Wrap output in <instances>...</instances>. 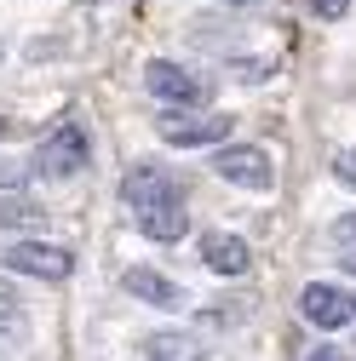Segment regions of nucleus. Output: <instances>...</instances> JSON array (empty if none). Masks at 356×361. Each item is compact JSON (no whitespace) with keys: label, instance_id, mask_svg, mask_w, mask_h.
I'll return each mask as SVG.
<instances>
[{"label":"nucleus","instance_id":"obj_1","mask_svg":"<svg viewBox=\"0 0 356 361\" xmlns=\"http://www.w3.org/2000/svg\"><path fill=\"white\" fill-rule=\"evenodd\" d=\"M121 195H126L132 218H138V230H144L150 241H161V247L184 241L190 212H184V190H178V178H172L167 166H155V161L132 166V172H126V184H121Z\"/></svg>","mask_w":356,"mask_h":361},{"label":"nucleus","instance_id":"obj_2","mask_svg":"<svg viewBox=\"0 0 356 361\" xmlns=\"http://www.w3.org/2000/svg\"><path fill=\"white\" fill-rule=\"evenodd\" d=\"M155 132L172 144V149H213V144H225L230 132H236V121L225 115V109H167L161 121H155Z\"/></svg>","mask_w":356,"mask_h":361},{"label":"nucleus","instance_id":"obj_3","mask_svg":"<svg viewBox=\"0 0 356 361\" xmlns=\"http://www.w3.org/2000/svg\"><path fill=\"white\" fill-rule=\"evenodd\" d=\"M86 161H93L86 132H81L75 121H64V126H52L47 138H40V149H35V161H29V178H75Z\"/></svg>","mask_w":356,"mask_h":361},{"label":"nucleus","instance_id":"obj_4","mask_svg":"<svg viewBox=\"0 0 356 361\" xmlns=\"http://www.w3.org/2000/svg\"><path fill=\"white\" fill-rule=\"evenodd\" d=\"M0 264L18 269V276H29V281H69L75 252L58 247V241H12L6 252H0Z\"/></svg>","mask_w":356,"mask_h":361},{"label":"nucleus","instance_id":"obj_5","mask_svg":"<svg viewBox=\"0 0 356 361\" xmlns=\"http://www.w3.org/2000/svg\"><path fill=\"white\" fill-rule=\"evenodd\" d=\"M299 310H304V322H316L328 333H345L356 322V293L350 287H333V281H310L299 293Z\"/></svg>","mask_w":356,"mask_h":361},{"label":"nucleus","instance_id":"obj_6","mask_svg":"<svg viewBox=\"0 0 356 361\" xmlns=\"http://www.w3.org/2000/svg\"><path fill=\"white\" fill-rule=\"evenodd\" d=\"M213 172H218V178H230V184H242V190H271V184H276L271 155H264V149H253V144L213 149Z\"/></svg>","mask_w":356,"mask_h":361},{"label":"nucleus","instance_id":"obj_7","mask_svg":"<svg viewBox=\"0 0 356 361\" xmlns=\"http://www.w3.org/2000/svg\"><path fill=\"white\" fill-rule=\"evenodd\" d=\"M144 86L155 92V104H172V109H201V104H196V98H201V80H196L190 69L167 63V58H155V63L144 69Z\"/></svg>","mask_w":356,"mask_h":361},{"label":"nucleus","instance_id":"obj_8","mask_svg":"<svg viewBox=\"0 0 356 361\" xmlns=\"http://www.w3.org/2000/svg\"><path fill=\"white\" fill-rule=\"evenodd\" d=\"M121 287L138 304H155V310H178V304H184V287H178L172 276H161V269H150V264H132L121 276Z\"/></svg>","mask_w":356,"mask_h":361},{"label":"nucleus","instance_id":"obj_9","mask_svg":"<svg viewBox=\"0 0 356 361\" xmlns=\"http://www.w3.org/2000/svg\"><path fill=\"white\" fill-rule=\"evenodd\" d=\"M201 264L213 269V276H247L253 252H247V241L230 235V230H207V235H201Z\"/></svg>","mask_w":356,"mask_h":361},{"label":"nucleus","instance_id":"obj_10","mask_svg":"<svg viewBox=\"0 0 356 361\" xmlns=\"http://www.w3.org/2000/svg\"><path fill=\"white\" fill-rule=\"evenodd\" d=\"M144 355L150 361H207V344L190 327H161V333L144 338Z\"/></svg>","mask_w":356,"mask_h":361},{"label":"nucleus","instance_id":"obj_11","mask_svg":"<svg viewBox=\"0 0 356 361\" xmlns=\"http://www.w3.org/2000/svg\"><path fill=\"white\" fill-rule=\"evenodd\" d=\"M47 224H52V212L40 207V201L0 195V230H23V235H35V230H47Z\"/></svg>","mask_w":356,"mask_h":361},{"label":"nucleus","instance_id":"obj_12","mask_svg":"<svg viewBox=\"0 0 356 361\" xmlns=\"http://www.w3.org/2000/svg\"><path fill=\"white\" fill-rule=\"evenodd\" d=\"M23 344H29V327H23V315H18V310H6V315H0V361H12Z\"/></svg>","mask_w":356,"mask_h":361},{"label":"nucleus","instance_id":"obj_13","mask_svg":"<svg viewBox=\"0 0 356 361\" xmlns=\"http://www.w3.org/2000/svg\"><path fill=\"white\" fill-rule=\"evenodd\" d=\"M333 247H339V264H345L350 276H356V212L333 224Z\"/></svg>","mask_w":356,"mask_h":361},{"label":"nucleus","instance_id":"obj_14","mask_svg":"<svg viewBox=\"0 0 356 361\" xmlns=\"http://www.w3.org/2000/svg\"><path fill=\"white\" fill-rule=\"evenodd\" d=\"M23 184H29V166H23V161H0V190H12V195H18Z\"/></svg>","mask_w":356,"mask_h":361},{"label":"nucleus","instance_id":"obj_15","mask_svg":"<svg viewBox=\"0 0 356 361\" xmlns=\"http://www.w3.org/2000/svg\"><path fill=\"white\" fill-rule=\"evenodd\" d=\"M333 172H339V184H350V190H356V144L333 155Z\"/></svg>","mask_w":356,"mask_h":361},{"label":"nucleus","instance_id":"obj_16","mask_svg":"<svg viewBox=\"0 0 356 361\" xmlns=\"http://www.w3.org/2000/svg\"><path fill=\"white\" fill-rule=\"evenodd\" d=\"M310 12L333 23V18H345V12H350V0H310Z\"/></svg>","mask_w":356,"mask_h":361},{"label":"nucleus","instance_id":"obj_17","mask_svg":"<svg viewBox=\"0 0 356 361\" xmlns=\"http://www.w3.org/2000/svg\"><path fill=\"white\" fill-rule=\"evenodd\" d=\"M304 361H350V355H345V350H339V344H322V350H310V355H304Z\"/></svg>","mask_w":356,"mask_h":361},{"label":"nucleus","instance_id":"obj_18","mask_svg":"<svg viewBox=\"0 0 356 361\" xmlns=\"http://www.w3.org/2000/svg\"><path fill=\"white\" fill-rule=\"evenodd\" d=\"M0 138H12V121H6V115H0Z\"/></svg>","mask_w":356,"mask_h":361},{"label":"nucleus","instance_id":"obj_19","mask_svg":"<svg viewBox=\"0 0 356 361\" xmlns=\"http://www.w3.org/2000/svg\"><path fill=\"white\" fill-rule=\"evenodd\" d=\"M0 298H6V304H12V287H6V281H0Z\"/></svg>","mask_w":356,"mask_h":361},{"label":"nucleus","instance_id":"obj_20","mask_svg":"<svg viewBox=\"0 0 356 361\" xmlns=\"http://www.w3.org/2000/svg\"><path fill=\"white\" fill-rule=\"evenodd\" d=\"M0 63H6V47H0Z\"/></svg>","mask_w":356,"mask_h":361},{"label":"nucleus","instance_id":"obj_21","mask_svg":"<svg viewBox=\"0 0 356 361\" xmlns=\"http://www.w3.org/2000/svg\"><path fill=\"white\" fill-rule=\"evenodd\" d=\"M236 6H242V0H236Z\"/></svg>","mask_w":356,"mask_h":361}]
</instances>
